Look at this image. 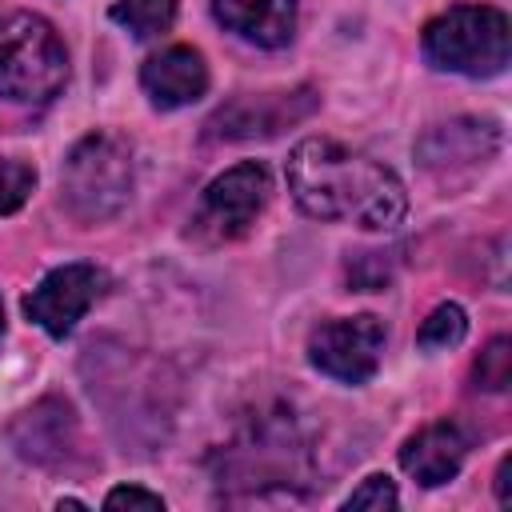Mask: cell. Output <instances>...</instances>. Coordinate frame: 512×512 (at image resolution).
Here are the masks:
<instances>
[{"instance_id": "6da1fadb", "label": "cell", "mask_w": 512, "mask_h": 512, "mask_svg": "<svg viewBox=\"0 0 512 512\" xmlns=\"http://www.w3.org/2000/svg\"><path fill=\"white\" fill-rule=\"evenodd\" d=\"M284 172L296 204L316 220H348L368 232H392L408 212V192L388 164L328 136L300 140Z\"/></svg>"}, {"instance_id": "7a4b0ae2", "label": "cell", "mask_w": 512, "mask_h": 512, "mask_svg": "<svg viewBox=\"0 0 512 512\" xmlns=\"http://www.w3.org/2000/svg\"><path fill=\"white\" fill-rule=\"evenodd\" d=\"M68 80V52L48 20L0 12V100L16 108L48 104Z\"/></svg>"}, {"instance_id": "3957f363", "label": "cell", "mask_w": 512, "mask_h": 512, "mask_svg": "<svg viewBox=\"0 0 512 512\" xmlns=\"http://www.w3.org/2000/svg\"><path fill=\"white\" fill-rule=\"evenodd\" d=\"M508 16L488 4H456L424 28V56L440 72L500 76L508 68Z\"/></svg>"}, {"instance_id": "277c9868", "label": "cell", "mask_w": 512, "mask_h": 512, "mask_svg": "<svg viewBox=\"0 0 512 512\" xmlns=\"http://www.w3.org/2000/svg\"><path fill=\"white\" fill-rule=\"evenodd\" d=\"M132 196V152L120 136H84L60 172V200L80 224H100L116 216Z\"/></svg>"}, {"instance_id": "5b68a950", "label": "cell", "mask_w": 512, "mask_h": 512, "mask_svg": "<svg viewBox=\"0 0 512 512\" xmlns=\"http://www.w3.org/2000/svg\"><path fill=\"white\" fill-rule=\"evenodd\" d=\"M268 192H272L268 168L260 160H244L204 188L192 224L204 240H236L256 224L260 208L268 204Z\"/></svg>"}, {"instance_id": "8992f818", "label": "cell", "mask_w": 512, "mask_h": 512, "mask_svg": "<svg viewBox=\"0 0 512 512\" xmlns=\"http://www.w3.org/2000/svg\"><path fill=\"white\" fill-rule=\"evenodd\" d=\"M380 352H384V324L376 316L328 320L308 340L312 364L340 384H364L380 368Z\"/></svg>"}, {"instance_id": "52a82bcc", "label": "cell", "mask_w": 512, "mask_h": 512, "mask_svg": "<svg viewBox=\"0 0 512 512\" xmlns=\"http://www.w3.org/2000/svg\"><path fill=\"white\" fill-rule=\"evenodd\" d=\"M108 288V276L96 268V264H64V268H52L36 288L32 296L24 300V312L28 320H36L48 336H68L76 328V320L104 296Z\"/></svg>"}, {"instance_id": "ba28073f", "label": "cell", "mask_w": 512, "mask_h": 512, "mask_svg": "<svg viewBox=\"0 0 512 512\" xmlns=\"http://www.w3.org/2000/svg\"><path fill=\"white\" fill-rule=\"evenodd\" d=\"M316 108V92H268V96H240L228 108H220L208 124V136L224 140H256V136H276L288 124L304 120Z\"/></svg>"}, {"instance_id": "9c48e42d", "label": "cell", "mask_w": 512, "mask_h": 512, "mask_svg": "<svg viewBox=\"0 0 512 512\" xmlns=\"http://www.w3.org/2000/svg\"><path fill=\"white\" fill-rule=\"evenodd\" d=\"M140 84H144V92L156 108H184V104H196L208 92V64L196 48L172 44V48L144 60Z\"/></svg>"}, {"instance_id": "30bf717a", "label": "cell", "mask_w": 512, "mask_h": 512, "mask_svg": "<svg viewBox=\"0 0 512 512\" xmlns=\"http://www.w3.org/2000/svg\"><path fill=\"white\" fill-rule=\"evenodd\" d=\"M468 456V432L456 424V420H436L428 428H420L404 448H400V468L424 484V488H436V484H448L460 464Z\"/></svg>"}, {"instance_id": "8fae6325", "label": "cell", "mask_w": 512, "mask_h": 512, "mask_svg": "<svg viewBox=\"0 0 512 512\" xmlns=\"http://www.w3.org/2000/svg\"><path fill=\"white\" fill-rule=\"evenodd\" d=\"M500 148V132L488 120H452L432 128L420 140V160L432 172H452V168H468L476 172L484 160H492V152Z\"/></svg>"}, {"instance_id": "7c38bea8", "label": "cell", "mask_w": 512, "mask_h": 512, "mask_svg": "<svg viewBox=\"0 0 512 512\" xmlns=\"http://www.w3.org/2000/svg\"><path fill=\"white\" fill-rule=\"evenodd\" d=\"M212 12L224 28L260 48H284L296 32V0H212Z\"/></svg>"}, {"instance_id": "4fadbf2b", "label": "cell", "mask_w": 512, "mask_h": 512, "mask_svg": "<svg viewBox=\"0 0 512 512\" xmlns=\"http://www.w3.org/2000/svg\"><path fill=\"white\" fill-rule=\"evenodd\" d=\"M176 8H180V0H116L112 20L120 28H128L136 40H152L172 28Z\"/></svg>"}, {"instance_id": "5bb4252c", "label": "cell", "mask_w": 512, "mask_h": 512, "mask_svg": "<svg viewBox=\"0 0 512 512\" xmlns=\"http://www.w3.org/2000/svg\"><path fill=\"white\" fill-rule=\"evenodd\" d=\"M468 332V316L460 304H440L432 308V316L420 324V348H456Z\"/></svg>"}, {"instance_id": "9a60e30c", "label": "cell", "mask_w": 512, "mask_h": 512, "mask_svg": "<svg viewBox=\"0 0 512 512\" xmlns=\"http://www.w3.org/2000/svg\"><path fill=\"white\" fill-rule=\"evenodd\" d=\"M512 380V340L508 336H496L480 360H476V384L488 388V392H504Z\"/></svg>"}, {"instance_id": "2e32d148", "label": "cell", "mask_w": 512, "mask_h": 512, "mask_svg": "<svg viewBox=\"0 0 512 512\" xmlns=\"http://www.w3.org/2000/svg\"><path fill=\"white\" fill-rule=\"evenodd\" d=\"M32 188H36V172H32L28 164H20V160H0V216L16 212V208L28 200Z\"/></svg>"}, {"instance_id": "e0dca14e", "label": "cell", "mask_w": 512, "mask_h": 512, "mask_svg": "<svg viewBox=\"0 0 512 512\" xmlns=\"http://www.w3.org/2000/svg\"><path fill=\"white\" fill-rule=\"evenodd\" d=\"M344 508H372V512H384V508H396V488L388 476H368L348 500Z\"/></svg>"}, {"instance_id": "ac0fdd59", "label": "cell", "mask_w": 512, "mask_h": 512, "mask_svg": "<svg viewBox=\"0 0 512 512\" xmlns=\"http://www.w3.org/2000/svg\"><path fill=\"white\" fill-rule=\"evenodd\" d=\"M104 508H148V512H160L164 500L156 492H148V488H112L104 496Z\"/></svg>"}, {"instance_id": "d6986e66", "label": "cell", "mask_w": 512, "mask_h": 512, "mask_svg": "<svg viewBox=\"0 0 512 512\" xmlns=\"http://www.w3.org/2000/svg\"><path fill=\"white\" fill-rule=\"evenodd\" d=\"M508 468H512V456L500 460V472H496V500L500 504H512V488H508Z\"/></svg>"}, {"instance_id": "ffe728a7", "label": "cell", "mask_w": 512, "mask_h": 512, "mask_svg": "<svg viewBox=\"0 0 512 512\" xmlns=\"http://www.w3.org/2000/svg\"><path fill=\"white\" fill-rule=\"evenodd\" d=\"M0 336H4V308H0Z\"/></svg>"}]
</instances>
